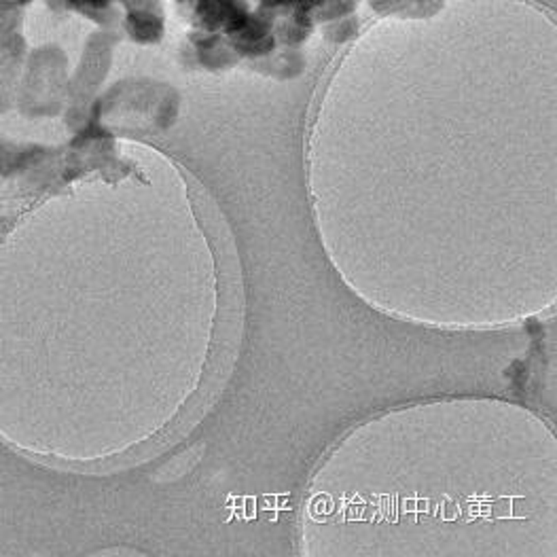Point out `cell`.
Segmentation results:
<instances>
[{"mask_svg":"<svg viewBox=\"0 0 557 557\" xmlns=\"http://www.w3.org/2000/svg\"><path fill=\"white\" fill-rule=\"evenodd\" d=\"M128 28L138 41H153L161 34V19L151 13H132Z\"/></svg>","mask_w":557,"mask_h":557,"instance_id":"6da1fadb","label":"cell"}]
</instances>
